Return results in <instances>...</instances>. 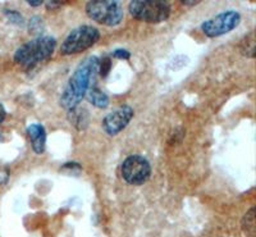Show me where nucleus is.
I'll return each mask as SVG.
<instances>
[{
    "mask_svg": "<svg viewBox=\"0 0 256 237\" xmlns=\"http://www.w3.org/2000/svg\"><path fill=\"white\" fill-rule=\"evenodd\" d=\"M86 13L92 20L104 26H116L123 20V8L120 2L94 0L86 4Z\"/></svg>",
    "mask_w": 256,
    "mask_h": 237,
    "instance_id": "obj_5",
    "label": "nucleus"
},
{
    "mask_svg": "<svg viewBox=\"0 0 256 237\" xmlns=\"http://www.w3.org/2000/svg\"><path fill=\"white\" fill-rule=\"evenodd\" d=\"M128 9L132 17L148 24L164 22L170 14L169 3L160 0H134L130 3Z\"/></svg>",
    "mask_w": 256,
    "mask_h": 237,
    "instance_id": "obj_3",
    "label": "nucleus"
},
{
    "mask_svg": "<svg viewBox=\"0 0 256 237\" xmlns=\"http://www.w3.org/2000/svg\"><path fill=\"white\" fill-rule=\"evenodd\" d=\"M134 109L130 106H120L109 113L108 116H105V118L102 120V128L108 135H118L128 126V123L134 118Z\"/></svg>",
    "mask_w": 256,
    "mask_h": 237,
    "instance_id": "obj_8",
    "label": "nucleus"
},
{
    "mask_svg": "<svg viewBox=\"0 0 256 237\" xmlns=\"http://www.w3.org/2000/svg\"><path fill=\"white\" fill-rule=\"evenodd\" d=\"M242 230L248 237H256V223H255V208H251L244 214L242 220Z\"/></svg>",
    "mask_w": 256,
    "mask_h": 237,
    "instance_id": "obj_11",
    "label": "nucleus"
},
{
    "mask_svg": "<svg viewBox=\"0 0 256 237\" xmlns=\"http://www.w3.org/2000/svg\"><path fill=\"white\" fill-rule=\"evenodd\" d=\"M99 60L98 56H91L80 63L60 96V106L64 109L73 110L92 88L94 78L99 72Z\"/></svg>",
    "mask_w": 256,
    "mask_h": 237,
    "instance_id": "obj_1",
    "label": "nucleus"
},
{
    "mask_svg": "<svg viewBox=\"0 0 256 237\" xmlns=\"http://www.w3.org/2000/svg\"><path fill=\"white\" fill-rule=\"evenodd\" d=\"M62 3L60 2H48L46 3V6L49 9H52V6H60Z\"/></svg>",
    "mask_w": 256,
    "mask_h": 237,
    "instance_id": "obj_16",
    "label": "nucleus"
},
{
    "mask_svg": "<svg viewBox=\"0 0 256 237\" xmlns=\"http://www.w3.org/2000/svg\"><path fill=\"white\" fill-rule=\"evenodd\" d=\"M240 49H241L244 56H248V58H254V52H255V35H254V31L248 34V36H244V40L241 41Z\"/></svg>",
    "mask_w": 256,
    "mask_h": 237,
    "instance_id": "obj_12",
    "label": "nucleus"
},
{
    "mask_svg": "<svg viewBox=\"0 0 256 237\" xmlns=\"http://www.w3.org/2000/svg\"><path fill=\"white\" fill-rule=\"evenodd\" d=\"M100 38V32L92 26H80L70 31V35L62 44L60 52L63 56H73L88 50L95 45Z\"/></svg>",
    "mask_w": 256,
    "mask_h": 237,
    "instance_id": "obj_4",
    "label": "nucleus"
},
{
    "mask_svg": "<svg viewBox=\"0 0 256 237\" xmlns=\"http://www.w3.org/2000/svg\"><path fill=\"white\" fill-rule=\"evenodd\" d=\"M113 56L116 59H124V60H127V59L131 58V53L127 52L126 49H116L113 53Z\"/></svg>",
    "mask_w": 256,
    "mask_h": 237,
    "instance_id": "obj_14",
    "label": "nucleus"
},
{
    "mask_svg": "<svg viewBox=\"0 0 256 237\" xmlns=\"http://www.w3.org/2000/svg\"><path fill=\"white\" fill-rule=\"evenodd\" d=\"M198 3L200 2H182V4H184V6H198Z\"/></svg>",
    "mask_w": 256,
    "mask_h": 237,
    "instance_id": "obj_18",
    "label": "nucleus"
},
{
    "mask_svg": "<svg viewBox=\"0 0 256 237\" xmlns=\"http://www.w3.org/2000/svg\"><path fill=\"white\" fill-rule=\"evenodd\" d=\"M27 134L31 140L32 149L36 154H42L45 152V145H46V132L44 126L38 123H34L27 128Z\"/></svg>",
    "mask_w": 256,
    "mask_h": 237,
    "instance_id": "obj_9",
    "label": "nucleus"
},
{
    "mask_svg": "<svg viewBox=\"0 0 256 237\" xmlns=\"http://www.w3.org/2000/svg\"><path fill=\"white\" fill-rule=\"evenodd\" d=\"M120 170H122L123 180L134 186L144 184L152 174L150 163L140 156H130L126 158Z\"/></svg>",
    "mask_w": 256,
    "mask_h": 237,
    "instance_id": "obj_6",
    "label": "nucleus"
},
{
    "mask_svg": "<svg viewBox=\"0 0 256 237\" xmlns=\"http://www.w3.org/2000/svg\"><path fill=\"white\" fill-rule=\"evenodd\" d=\"M27 4L31 6H40L42 4V2H27Z\"/></svg>",
    "mask_w": 256,
    "mask_h": 237,
    "instance_id": "obj_17",
    "label": "nucleus"
},
{
    "mask_svg": "<svg viewBox=\"0 0 256 237\" xmlns=\"http://www.w3.org/2000/svg\"><path fill=\"white\" fill-rule=\"evenodd\" d=\"M0 141H2V135H0Z\"/></svg>",
    "mask_w": 256,
    "mask_h": 237,
    "instance_id": "obj_19",
    "label": "nucleus"
},
{
    "mask_svg": "<svg viewBox=\"0 0 256 237\" xmlns=\"http://www.w3.org/2000/svg\"><path fill=\"white\" fill-rule=\"evenodd\" d=\"M241 22V16L234 10H228L220 14L212 17V20H205L201 24L202 32L208 38H218V36L224 35V34L230 32L232 30L236 28Z\"/></svg>",
    "mask_w": 256,
    "mask_h": 237,
    "instance_id": "obj_7",
    "label": "nucleus"
},
{
    "mask_svg": "<svg viewBox=\"0 0 256 237\" xmlns=\"http://www.w3.org/2000/svg\"><path fill=\"white\" fill-rule=\"evenodd\" d=\"M56 46V40L52 36H38L18 48L14 62L20 67L34 68L41 62L46 60Z\"/></svg>",
    "mask_w": 256,
    "mask_h": 237,
    "instance_id": "obj_2",
    "label": "nucleus"
},
{
    "mask_svg": "<svg viewBox=\"0 0 256 237\" xmlns=\"http://www.w3.org/2000/svg\"><path fill=\"white\" fill-rule=\"evenodd\" d=\"M110 67H112V63L109 58H102V60H99V72L102 77H105L109 74Z\"/></svg>",
    "mask_w": 256,
    "mask_h": 237,
    "instance_id": "obj_13",
    "label": "nucleus"
},
{
    "mask_svg": "<svg viewBox=\"0 0 256 237\" xmlns=\"http://www.w3.org/2000/svg\"><path fill=\"white\" fill-rule=\"evenodd\" d=\"M6 109H4L3 104L0 102V123H2L4 120V118H6Z\"/></svg>",
    "mask_w": 256,
    "mask_h": 237,
    "instance_id": "obj_15",
    "label": "nucleus"
},
{
    "mask_svg": "<svg viewBox=\"0 0 256 237\" xmlns=\"http://www.w3.org/2000/svg\"><path fill=\"white\" fill-rule=\"evenodd\" d=\"M86 98H88V102H91L92 106H98V108L104 109L109 106V98L102 91H100L98 88H94V86L88 91Z\"/></svg>",
    "mask_w": 256,
    "mask_h": 237,
    "instance_id": "obj_10",
    "label": "nucleus"
}]
</instances>
